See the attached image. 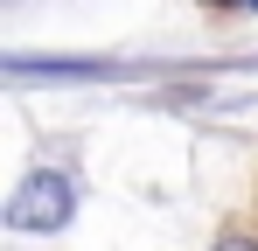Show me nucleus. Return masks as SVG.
<instances>
[{"mask_svg": "<svg viewBox=\"0 0 258 251\" xmlns=\"http://www.w3.org/2000/svg\"><path fill=\"white\" fill-rule=\"evenodd\" d=\"M70 209H77V189H70L56 167H42V174H28V181L14 189L7 223H14V230H63V223H70Z\"/></svg>", "mask_w": 258, "mask_h": 251, "instance_id": "nucleus-1", "label": "nucleus"}, {"mask_svg": "<svg viewBox=\"0 0 258 251\" xmlns=\"http://www.w3.org/2000/svg\"><path fill=\"white\" fill-rule=\"evenodd\" d=\"M244 7H258V0H244Z\"/></svg>", "mask_w": 258, "mask_h": 251, "instance_id": "nucleus-3", "label": "nucleus"}, {"mask_svg": "<svg viewBox=\"0 0 258 251\" xmlns=\"http://www.w3.org/2000/svg\"><path fill=\"white\" fill-rule=\"evenodd\" d=\"M216 251H258V244H251V237H223Z\"/></svg>", "mask_w": 258, "mask_h": 251, "instance_id": "nucleus-2", "label": "nucleus"}]
</instances>
